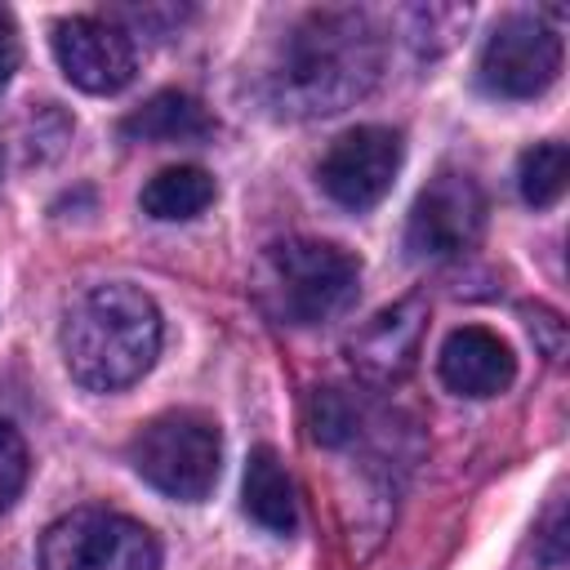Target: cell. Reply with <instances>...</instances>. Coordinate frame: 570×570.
Instances as JSON below:
<instances>
[{"label":"cell","instance_id":"obj_16","mask_svg":"<svg viewBox=\"0 0 570 570\" xmlns=\"http://www.w3.org/2000/svg\"><path fill=\"white\" fill-rule=\"evenodd\" d=\"M468 18L472 9H459V4H414L405 9V40L419 53H445L463 36Z\"/></svg>","mask_w":570,"mask_h":570},{"label":"cell","instance_id":"obj_11","mask_svg":"<svg viewBox=\"0 0 570 570\" xmlns=\"http://www.w3.org/2000/svg\"><path fill=\"white\" fill-rule=\"evenodd\" d=\"M436 374L450 392L459 396H472V401H485V396H499L512 387L517 379V356L512 347L485 330V325H463L454 330L445 343H441V356H436Z\"/></svg>","mask_w":570,"mask_h":570},{"label":"cell","instance_id":"obj_5","mask_svg":"<svg viewBox=\"0 0 570 570\" xmlns=\"http://www.w3.org/2000/svg\"><path fill=\"white\" fill-rule=\"evenodd\" d=\"M40 570H160V543L125 512L76 508L45 530Z\"/></svg>","mask_w":570,"mask_h":570},{"label":"cell","instance_id":"obj_10","mask_svg":"<svg viewBox=\"0 0 570 570\" xmlns=\"http://www.w3.org/2000/svg\"><path fill=\"white\" fill-rule=\"evenodd\" d=\"M423 330H428V303L419 294L383 307L347 343L352 370L365 383H396L401 374H410V365L419 356V343H423Z\"/></svg>","mask_w":570,"mask_h":570},{"label":"cell","instance_id":"obj_2","mask_svg":"<svg viewBox=\"0 0 570 570\" xmlns=\"http://www.w3.org/2000/svg\"><path fill=\"white\" fill-rule=\"evenodd\" d=\"M58 347L80 387L120 392L156 365L160 307L129 281L89 285L67 303Z\"/></svg>","mask_w":570,"mask_h":570},{"label":"cell","instance_id":"obj_18","mask_svg":"<svg viewBox=\"0 0 570 570\" xmlns=\"http://www.w3.org/2000/svg\"><path fill=\"white\" fill-rule=\"evenodd\" d=\"M566 525H561V503H552L548 508V525H543V539L552 543V552H548V566H561V543H566V534H561Z\"/></svg>","mask_w":570,"mask_h":570},{"label":"cell","instance_id":"obj_14","mask_svg":"<svg viewBox=\"0 0 570 570\" xmlns=\"http://www.w3.org/2000/svg\"><path fill=\"white\" fill-rule=\"evenodd\" d=\"M138 200H142V214L160 223H187L214 205V178L200 165H169L147 178Z\"/></svg>","mask_w":570,"mask_h":570},{"label":"cell","instance_id":"obj_13","mask_svg":"<svg viewBox=\"0 0 570 570\" xmlns=\"http://www.w3.org/2000/svg\"><path fill=\"white\" fill-rule=\"evenodd\" d=\"M245 512L249 521H258L272 534H294L298 525V499H294V481L281 463V454L272 445H258L245 463V485H240Z\"/></svg>","mask_w":570,"mask_h":570},{"label":"cell","instance_id":"obj_3","mask_svg":"<svg viewBox=\"0 0 570 570\" xmlns=\"http://www.w3.org/2000/svg\"><path fill=\"white\" fill-rule=\"evenodd\" d=\"M356 289L361 263L334 240L289 236L258 258V298L285 325H325L356 303Z\"/></svg>","mask_w":570,"mask_h":570},{"label":"cell","instance_id":"obj_7","mask_svg":"<svg viewBox=\"0 0 570 570\" xmlns=\"http://www.w3.org/2000/svg\"><path fill=\"white\" fill-rule=\"evenodd\" d=\"M485 191L468 169H441L410 205L405 245L414 258H459L481 240Z\"/></svg>","mask_w":570,"mask_h":570},{"label":"cell","instance_id":"obj_6","mask_svg":"<svg viewBox=\"0 0 570 570\" xmlns=\"http://www.w3.org/2000/svg\"><path fill=\"white\" fill-rule=\"evenodd\" d=\"M561 76V36L534 18V13H512L503 18L476 58V80L490 98H539L552 80Z\"/></svg>","mask_w":570,"mask_h":570},{"label":"cell","instance_id":"obj_1","mask_svg":"<svg viewBox=\"0 0 570 570\" xmlns=\"http://www.w3.org/2000/svg\"><path fill=\"white\" fill-rule=\"evenodd\" d=\"M379 71L383 36L365 9H307L276 40L263 67V98L276 116L316 120L365 98Z\"/></svg>","mask_w":570,"mask_h":570},{"label":"cell","instance_id":"obj_4","mask_svg":"<svg viewBox=\"0 0 570 570\" xmlns=\"http://www.w3.org/2000/svg\"><path fill=\"white\" fill-rule=\"evenodd\" d=\"M134 472L178 503H200L223 468V436L218 423L196 410H169L142 423L129 441Z\"/></svg>","mask_w":570,"mask_h":570},{"label":"cell","instance_id":"obj_15","mask_svg":"<svg viewBox=\"0 0 570 570\" xmlns=\"http://www.w3.org/2000/svg\"><path fill=\"white\" fill-rule=\"evenodd\" d=\"M566 178H570V151L566 142H534L521 165H517V187H521V200L534 205V209H548L561 200L566 191Z\"/></svg>","mask_w":570,"mask_h":570},{"label":"cell","instance_id":"obj_12","mask_svg":"<svg viewBox=\"0 0 570 570\" xmlns=\"http://www.w3.org/2000/svg\"><path fill=\"white\" fill-rule=\"evenodd\" d=\"M120 134L129 142H205L214 134V116L191 94L165 89L142 107H134L120 120Z\"/></svg>","mask_w":570,"mask_h":570},{"label":"cell","instance_id":"obj_9","mask_svg":"<svg viewBox=\"0 0 570 570\" xmlns=\"http://www.w3.org/2000/svg\"><path fill=\"white\" fill-rule=\"evenodd\" d=\"M53 58L62 76L85 94H120L138 71L134 36L120 22L94 13L53 22Z\"/></svg>","mask_w":570,"mask_h":570},{"label":"cell","instance_id":"obj_8","mask_svg":"<svg viewBox=\"0 0 570 570\" xmlns=\"http://www.w3.org/2000/svg\"><path fill=\"white\" fill-rule=\"evenodd\" d=\"M401 174V134L387 125H356L330 142L316 165L321 191L343 209H374Z\"/></svg>","mask_w":570,"mask_h":570},{"label":"cell","instance_id":"obj_19","mask_svg":"<svg viewBox=\"0 0 570 570\" xmlns=\"http://www.w3.org/2000/svg\"><path fill=\"white\" fill-rule=\"evenodd\" d=\"M13 67H18V45H13L9 31H0V94H4L9 76H13Z\"/></svg>","mask_w":570,"mask_h":570},{"label":"cell","instance_id":"obj_17","mask_svg":"<svg viewBox=\"0 0 570 570\" xmlns=\"http://www.w3.org/2000/svg\"><path fill=\"white\" fill-rule=\"evenodd\" d=\"M27 485V445L13 423L0 419V512L13 508V499Z\"/></svg>","mask_w":570,"mask_h":570}]
</instances>
